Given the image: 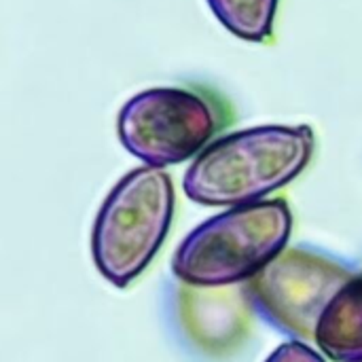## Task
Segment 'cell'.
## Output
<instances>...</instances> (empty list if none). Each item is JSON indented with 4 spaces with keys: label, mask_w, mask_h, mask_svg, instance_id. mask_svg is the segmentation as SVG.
<instances>
[{
    "label": "cell",
    "mask_w": 362,
    "mask_h": 362,
    "mask_svg": "<svg viewBox=\"0 0 362 362\" xmlns=\"http://www.w3.org/2000/svg\"><path fill=\"white\" fill-rule=\"evenodd\" d=\"M174 216L172 178L159 168H138L125 174L102 204L91 255L98 272L125 288L157 257Z\"/></svg>",
    "instance_id": "3"
},
{
    "label": "cell",
    "mask_w": 362,
    "mask_h": 362,
    "mask_svg": "<svg viewBox=\"0 0 362 362\" xmlns=\"http://www.w3.org/2000/svg\"><path fill=\"white\" fill-rule=\"evenodd\" d=\"M221 127L216 106L187 87H153L119 112V140L151 168L182 163L199 155Z\"/></svg>",
    "instance_id": "4"
},
{
    "label": "cell",
    "mask_w": 362,
    "mask_h": 362,
    "mask_svg": "<svg viewBox=\"0 0 362 362\" xmlns=\"http://www.w3.org/2000/svg\"><path fill=\"white\" fill-rule=\"evenodd\" d=\"M265 362H327L316 350L303 341H291L280 346Z\"/></svg>",
    "instance_id": "8"
},
{
    "label": "cell",
    "mask_w": 362,
    "mask_h": 362,
    "mask_svg": "<svg viewBox=\"0 0 362 362\" xmlns=\"http://www.w3.org/2000/svg\"><path fill=\"white\" fill-rule=\"evenodd\" d=\"M344 265L301 248L284 250L248 282V299L278 331L308 344L337 291L352 278Z\"/></svg>",
    "instance_id": "5"
},
{
    "label": "cell",
    "mask_w": 362,
    "mask_h": 362,
    "mask_svg": "<svg viewBox=\"0 0 362 362\" xmlns=\"http://www.w3.org/2000/svg\"><path fill=\"white\" fill-rule=\"evenodd\" d=\"M280 0H208L216 19L238 38L265 42L274 34Z\"/></svg>",
    "instance_id": "7"
},
{
    "label": "cell",
    "mask_w": 362,
    "mask_h": 362,
    "mask_svg": "<svg viewBox=\"0 0 362 362\" xmlns=\"http://www.w3.org/2000/svg\"><path fill=\"white\" fill-rule=\"evenodd\" d=\"M314 344L335 362H362V272L331 299L316 327Z\"/></svg>",
    "instance_id": "6"
},
{
    "label": "cell",
    "mask_w": 362,
    "mask_h": 362,
    "mask_svg": "<svg viewBox=\"0 0 362 362\" xmlns=\"http://www.w3.org/2000/svg\"><path fill=\"white\" fill-rule=\"evenodd\" d=\"M291 231L293 214L284 199L231 208L182 240L172 259V272L195 288L250 282L286 250Z\"/></svg>",
    "instance_id": "2"
},
{
    "label": "cell",
    "mask_w": 362,
    "mask_h": 362,
    "mask_svg": "<svg viewBox=\"0 0 362 362\" xmlns=\"http://www.w3.org/2000/svg\"><path fill=\"white\" fill-rule=\"evenodd\" d=\"M310 125H259L210 142L185 174V193L202 206H248L293 182L312 161Z\"/></svg>",
    "instance_id": "1"
}]
</instances>
